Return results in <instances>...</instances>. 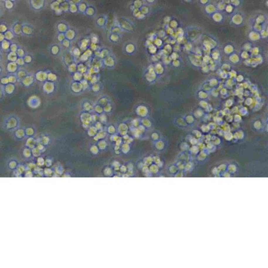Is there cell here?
<instances>
[{
    "mask_svg": "<svg viewBox=\"0 0 268 268\" xmlns=\"http://www.w3.org/2000/svg\"><path fill=\"white\" fill-rule=\"evenodd\" d=\"M25 134L26 136V138L29 137H35L36 135V128L34 125L28 126L25 127Z\"/></svg>",
    "mask_w": 268,
    "mask_h": 268,
    "instance_id": "cell-9",
    "label": "cell"
},
{
    "mask_svg": "<svg viewBox=\"0 0 268 268\" xmlns=\"http://www.w3.org/2000/svg\"><path fill=\"white\" fill-rule=\"evenodd\" d=\"M23 58L24 59L25 63L26 65L30 64L34 61V57L33 56V55L30 54V53H28V52H27L26 54L25 55L24 57H23Z\"/></svg>",
    "mask_w": 268,
    "mask_h": 268,
    "instance_id": "cell-17",
    "label": "cell"
},
{
    "mask_svg": "<svg viewBox=\"0 0 268 268\" xmlns=\"http://www.w3.org/2000/svg\"><path fill=\"white\" fill-rule=\"evenodd\" d=\"M34 74L37 81L42 82L44 81V80L45 79L46 74L43 71H38L36 73H35Z\"/></svg>",
    "mask_w": 268,
    "mask_h": 268,
    "instance_id": "cell-16",
    "label": "cell"
},
{
    "mask_svg": "<svg viewBox=\"0 0 268 268\" xmlns=\"http://www.w3.org/2000/svg\"><path fill=\"white\" fill-rule=\"evenodd\" d=\"M1 140H0V148H1Z\"/></svg>",
    "mask_w": 268,
    "mask_h": 268,
    "instance_id": "cell-30",
    "label": "cell"
},
{
    "mask_svg": "<svg viewBox=\"0 0 268 268\" xmlns=\"http://www.w3.org/2000/svg\"><path fill=\"white\" fill-rule=\"evenodd\" d=\"M10 1H12V2H14V3H15L17 2L18 0H10Z\"/></svg>",
    "mask_w": 268,
    "mask_h": 268,
    "instance_id": "cell-27",
    "label": "cell"
},
{
    "mask_svg": "<svg viewBox=\"0 0 268 268\" xmlns=\"http://www.w3.org/2000/svg\"><path fill=\"white\" fill-rule=\"evenodd\" d=\"M5 96H6V93H5V90H4V86L0 84V101L4 100Z\"/></svg>",
    "mask_w": 268,
    "mask_h": 268,
    "instance_id": "cell-21",
    "label": "cell"
},
{
    "mask_svg": "<svg viewBox=\"0 0 268 268\" xmlns=\"http://www.w3.org/2000/svg\"><path fill=\"white\" fill-rule=\"evenodd\" d=\"M27 52H26L25 49L21 46H19L18 48L17 49V51L16 52V53L18 58H23L24 57L25 55L26 54Z\"/></svg>",
    "mask_w": 268,
    "mask_h": 268,
    "instance_id": "cell-18",
    "label": "cell"
},
{
    "mask_svg": "<svg viewBox=\"0 0 268 268\" xmlns=\"http://www.w3.org/2000/svg\"><path fill=\"white\" fill-rule=\"evenodd\" d=\"M19 46H20V45L17 44V43L12 42L11 44L10 45V49H9L8 52H16L17 51V49L18 48Z\"/></svg>",
    "mask_w": 268,
    "mask_h": 268,
    "instance_id": "cell-23",
    "label": "cell"
},
{
    "mask_svg": "<svg viewBox=\"0 0 268 268\" xmlns=\"http://www.w3.org/2000/svg\"><path fill=\"white\" fill-rule=\"evenodd\" d=\"M20 68L15 62H8L6 66V71L8 73H15Z\"/></svg>",
    "mask_w": 268,
    "mask_h": 268,
    "instance_id": "cell-10",
    "label": "cell"
},
{
    "mask_svg": "<svg viewBox=\"0 0 268 268\" xmlns=\"http://www.w3.org/2000/svg\"><path fill=\"white\" fill-rule=\"evenodd\" d=\"M21 120L15 114H10L4 117L2 123L3 129L8 133H12L21 126Z\"/></svg>",
    "mask_w": 268,
    "mask_h": 268,
    "instance_id": "cell-1",
    "label": "cell"
},
{
    "mask_svg": "<svg viewBox=\"0 0 268 268\" xmlns=\"http://www.w3.org/2000/svg\"><path fill=\"white\" fill-rule=\"evenodd\" d=\"M4 35L5 40H7L10 41H11L14 37L15 36V35L13 34L12 31L10 28L8 29L5 33H4Z\"/></svg>",
    "mask_w": 268,
    "mask_h": 268,
    "instance_id": "cell-19",
    "label": "cell"
},
{
    "mask_svg": "<svg viewBox=\"0 0 268 268\" xmlns=\"http://www.w3.org/2000/svg\"><path fill=\"white\" fill-rule=\"evenodd\" d=\"M5 1H6V0H0V2L4 3L5 2Z\"/></svg>",
    "mask_w": 268,
    "mask_h": 268,
    "instance_id": "cell-28",
    "label": "cell"
},
{
    "mask_svg": "<svg viewBox=\"0 0 268 268\" xmlns=\"http://www.w3.org/2000/svg\"><path fill=\"white\" fill-rule=\"evenodd\" d=\"M0 50H1V42H0Z\"/></svg>",
    "mask_w": 268,
    "mask_h": 268,
    "instance_id": "cell-29",
    "label": "cell"
},
{
    "mask_svg": "<svg viewBox=\"0 0 268 268\" xmlns=\"http://www.w3.org/2000/svg\"><path fill=\"white\" fill-rule=\"evenodd\" d=\"M7 54V60L8 62H15L16 61L18 56L16 52H8Z\"/></svg>",
    "mask_w": 268,
    "mask_h": 268,
    "instance_id": "cell-15",
    "label": "cell"
},
{
    "mask_svg": "<svg viewBox=\"0 0 268 268\" xmlns=\"http://www.w3.org/2000/svg\"><path fill=\"white\" fill-rule=\"evenodd\" d=\"M18 82L17 78L15 73H8L4 77L1 79V84L6 85L7 84H15Z\"/></svg>",
    "mask_w": 268,
    "mask_h": 268,
    "instance_id": "cell-6",
    "label": "cell"
},
{
    "mask_svg": "<svg viewBox=\"0 0 268 268\" xmlns=\"http://www.w3.org/2000/svg\"><path fill=\"white\" fill-rule=\"evenodd\" d=\"M36 81L37 80L36 79L34 74L30 73L27 76H25L24 78L20 82V83L22 86H24L25 88H28L33 86L36 83Z\"/></svg>",
    "mask_w": 268,
    "mask_h": 268,
    "instance_id": "cell-4",
    "label": "cell"
},
{
    "mask_svg": "<svg viewBox=\"0 0 268 268\" xmlns=\"http://www.w3.org/2000/svg\"><path fill=\"white\" fill-rule=\"evenodd\" d=\"M11 134L13 139L17 141H23L26 138L25 126H20Z\"/></svg>",
    "mask_w": 268,
    "mask_h": 268,
    "instance_id": "cell-5",
    "label": "cell"
},
{
    "mask_svg": "<svg viewBox=\"0 0 268 268\" xmlns=\"http://www.w3.org/2000/svg\"><path fill=\"white\" fill-rule=\"evenodd\" d=\"M26 146L27 147L30 148H34L36 147V145H38L37 139L36 137H29L27 138V139L26 141Z\"/></svg>",
    "mask_w": 268,
    "mask_h": 268,
    "instance_id": "cell-13",
    "label": "cell"
},
{
    "mask_svg": "<svg viewBox=\"0 0 268 268\" xmlns=\"http://www.w3.org/2000/svg\"><path fill=\"white\" fill-rule=\"evenodd\" d=\"M3 86L4 87V90H5L6 95V94L8 95H12L16 91V86L15 84L8 83L6 85H3Z\"/></svg>",
    "mask_w": 268,
    "mask_h": 268,
    "instance_id": "cell-11",
    "label": "cell"
},
{
    "mask_svg": "<svg viewBox=\"0 0 268 268\" xmlns=\"http://www.w3.org/2000/svg\"><path fill=\"white\" fill-rule=\"evenodd\" d=\"M8 25L5 24V23H3L0 24V33H5L8 30Z\"/></svg>",
    "mask_w": 268,
    "mask_h": 268,
    "instance_id": "cell-22",
    "label": "cell"
},
{
    "mask_svg": "<svg viewBox=\"0 0 268 268\" xmlns=\"http://www.w3.org/2000/svg\"><path fill=\"white\" fill-rule=\"evenodd\" d=\"M16 62L17 63L18 66L20 67H23V66H26V64L25 63L24 59L23 58H18H18H17L16 61Z\"/></svg>",
    "mask_w": 268,
    "mask_h": 268,
    "instance_id": "cell-24",
    "label": "cell"
},
{
    "mask_svg": "<svg viewBox=\"0 0 268 268\" xmlns=\"http://www.w3.org/2000/svg\"><path fill=\"white\" fill-rule=\"evenodd\" d=\"M3 72H4V67L3 66L2 64H1V63H0V76L2 75Z\"/></svg>",
    "mask_w": 268,
    "mask_h": 268,
    "instance_id": "cell-25",
    "label": "cell"
},
{
    "mask_svg": "<svg viewBox=\"0 0 268 268\" xmlns=\"http://www.w3.org/2000/svg\"><path fill=\"white\" fill-rule=\"evenodd\" d=\"M28 7L34 12H39L44 8L46 0H27Z\"/></svg>",
    "mask_w": 268,
    "mask_h": 268,
    "instance_id": "cell-2",
    "label": "cell"
},
{
    "mask_svg": "<svg viewBox=\"0 0 268 268\" xmlns=\"http://www.w3.org/2000/svg\"><path fill=\"white\" fill-rule=\"evenodd\" d=\"M15 73L17 76L18 82L20 83V82L21 81L25 76H27L30 72L28 71L26 69H25L24 68L20 67L18 69H17V71L15 72Z\"/></svg>",
    "mask_w": 268,
    "mask_h": 268,
    "instance_id": "cell-8",
    "label": "cell"
},
{
    "mask_svg": "<svg viewBox=\"0 0 268 268\" xmlns=\"http://www.w3.org/2000/svg\"><path fill=\"white\" fill-rule=\"evenodd\" d=\"M10 29L15 36L22 35V23L18 20L14 21Z\"/></svg>",
    "mask_w": 268,
    "mask_h": 268,
    "instance_id": "cell-7",
    "label": "cell"
},
{
    "mask_svg": "<svg viewBox=\"0 0 268 268\" xmlns=\"http://www.w3.org/2000/svg\"><path fill=\"white\" fill-rule=\"evenodd\" d=\"M14 5H15V3L11 1L10 0H6L4 2V8L8 10H12L13 8H14Z\"/></svg>",
    "mask_w": 268,
    "mask_h": 268,
    "instance_id": "cell-20",
    "label": "cell"
},
{
    "mask_svg": "<svg viewBox=\"0 0 268 268\" xmlns=\"http://www.w3.org/2000/svg\"><path fill=\"white\" fill-rule=\"evenodd\" d=\"M34 26L27 22L22 23V35L26 37H30L34 34Z\"/></svg>",
    "mask_w": 268,
    "mask_h": 268,
    "instance_id": "cell-3",
    "label": "cell"
},
{
    "mask_svg": "<svg viewBox=\"0 0 268 268\" xmlns=\"http://www.w3.org/2000/svg\"><path fill=\"white\" fill-rule=\"evenodd\" d=\"M3 60V55L1 50H0V63H1L2 62Z\"/></svg>",
    "mask_w": 268,
    "mask_h": 268,
    "instance_id": "cell-26",
    "label": "cell"
},
{
    "mask_svg": "<svg viewBox=\"0 0 268 268\" xmlns=\"http://www.w3.org/2000/svg\"><path fill=\"white\" fill-rule=\"evenodd\" d=\"M11 41L8 40H2L1 42V50H3L5 52H8L9 49H10V45L11 44Z\"/></svg>",
    "mask_w": 268,
    "mask_h": 268,
    "instance_id": "cell-14",
    "label": "cell"
},
{
    "mask_svg": "<svg viewBox=\"0 0 268 268\" xmlns=\"http://www.w3.org/2000/svg\"><path fill=\"white\" fill-rule=\"evenodd\" d=\"M40 102L39 98L36 96H33L30 97L28 100V105L32 108H36L39 105Z\"/></svg>",
    "mask_w": 268,
    "mask_h": 268,
    "instance_id": "cell-12",
    "label": "cell"
}]
</instances>
